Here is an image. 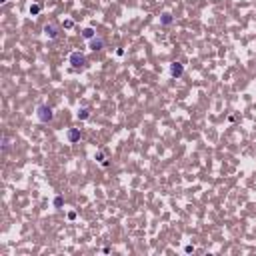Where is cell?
<instances>
[{"label":"cell","mask_w":256,"mask_h":256,"mask_svg":"<svg viewBox=\"0 0 256 256\" xmlns=\"http://www.w3.org/2000/svg\"><path fill=\"white\" fill-rule=\"evenodd\" d=\"M96 160L100 162L102 166H108V162H106V158H104V152H102V150H98V152H96Z\"/></svg>","instance_id":"9"},{"label":"cell","mask_w":256,"mask_h":256,"mask_svg":"<svg viewBox=\"0 0 256 256\" xmlns=\"http://www.w3.org/2000/svg\"><path fill=\"white\" fill-rule=\"evenodd\" d=\"M68 140H70V142L80 140V130H68Z\"/></svg>","instance_id":"6"},{"label":"cell","mask_w":256,"mask_h":256,"mask_svg":"<svg viewBox=\"0 0 256 256\" xmlns=\"http://www.w3.org/2000/svg\"><path fill=\"white\" fill-rule=\"evenodd\" d=\"M160 22H162V24H170V22H172V16L166 12V14H162V20H160Z\"/></svg>","instance_id":"10"},{"label":"cell","mask_w":256,"mask_h":256,"mask_svg":"<svg viewBox=\"0 0 256 256\" xmlns=\"http://www.w3.org/2000/svg\"><path fill=\"white\" fill-rule=\"evenodd\" d=\"M76 116H78L80 120H86V118H90V112H88V108H80Z\"/></svg>","instance_id":"8"},{"label":"cell","mask_w":256,"mask_h":256,"mask_svg":"<svg viewBox=\"0 0 256 256\" xmlns=\"http://www.w3.org/2000/svg\"><path fill=\"white\" fill-rule=\"evenodd\" d=\"M90 48L94 50V52H96V50H102V48H104V38L94 36V38L90 40Z\"/></svg>","instance_id":"5"},{"label":"cell","mask_w":256,"mask_h":256,"mask_svg":"<svg viewBox=\"0 0 256 256\" xmlns=\"http://www.w3.org/2000/svg\"><path fill=\"white\" fill-rule=\"evenodd\" d=\"M54 204H56V208H58V206H62V196H56V200H54Z\"/></svg>","instance_id":"12"},{"label":"cell","mask_w":256,"mask_h":256,"mask_svg":"<svg viewBox=\"0 0 256 256\" xmlns=\"http://www.w3.org/2000/svg\"><path fill=\"white\" fill-rule=\"evenodd\" d=\"M36 116H38V120H40V122H50L54 118V114H52V108H50V106L40 104V106H38V110H36Z\"/></svg>","instance_id":"1"},{"label":"cell","mask_w":256,"mask_h":256,"mask_svg":"<svg viewBox=\"0 0 256 256\" xmlns=\"http://www.w3.org/2000/svg\"><path fill=\"white\" fill-rule=\"evenodd\" d=\"M40 12V4H34V6H30V14H38Z\"/></svg>","instance_id":"11"},{"label":"cell","mask_w":256,"mask_h":256,"mask_svg":"<svg viewBox=\"0 0 256 256\" xmlns=\"http://www.w3.org/2000/svg\"><path fill=\"white\" fill-rule=\"evenodd\" d=\"M70 64H72L74 68L84 66V64H86V58H84V54H80V52H72V54H70Z\"/></svg>","instance_id":"3"},{"label":"cell","mask_w":256,"mask_h":256,"mask_svg":"<svg viewBox=\"0 0 256 256\" xmlns=\"http://www.w3.org/2000/svg\"><path fill=\"white\" fill-rule=\"evenodd\" d=\"M58 32H60V28H58L54 22H50V24H46V26H44V34H46V38H50V40L58 38Z\"/></svg>","instance_id":"2"},{"label":"cell","mask_w":256,"mask_h":256,"mask_svg":"<svg viewBox=\"0 0 256 256\" xmlns=\"http://www.w3.org/2000/svg\"><path fill=\"white\" fill-rule=\"evenodd\" d=\"M82 36L86 38V40H92V38L96 36V32L92 30V28H84V30H82Z\"/></svg>","instance_id":"7"},{"label":"cell","mask_w":256,"mask_h":256,"mask_svg":"<svg viewBox=\"0 0 256 256\" xmlns=\"http://www.w3.org/2000/svg\"><path fill=\"white\" fill-rule=\"evenodd\" d=\"M182 72H184V66H182V62H172V66H170V74H172L174 78H180Z\"/></svg>","instance_id":"4"}]
</instances>
